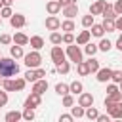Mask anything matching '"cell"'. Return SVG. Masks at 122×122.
Returning a JSON list of instances; mask_svg holds the SVG:
<instances>
[{
  "label": "cell",
  "instance_id": "1",
  "mask_svg": "<svg viewBox=\"0 0 122 122\" xmlns=\"http://www.w3.org/2000/svg\"><path fill=\"white\" fill-rule=\"evenodd\" d=\"M19 72V65L11 57H0V76L2 78H11Z\"/></svg>",
  "mask_w": 122,
  "mask_h": 122
},
{
  "label": "cell",
  "instance_id": "2",
  "mask_svg": "<svg viewBox=\"0 0 122 122\" xmlns=\"http://www.w3.org/2000/svg\"><path fill=\"white\" fill-rule=\"evenodd\" d=\"M105 109L111 118H122V101H109L105 99Z\"/></svg>",
  "mask_w": 122,
  "mask_h": 122
},
{
  "label": "cell",
  "instance_id": "3",
  "mask_svg": "<svg viewBox=\"0 0 122 122\" xmlns=\"http://www.w3.org/2000/svg\"><path fill=\"white\" fill-rule=\"evenodd\" d=\"M40 63H42V57H40L38 51H30V53L25 55V65H27L29 69H38Z\"/></svg>",
  "mask_w": 122,
  "mask_h": 122
},
{
  "label": "cell",
  "instance_id": "4",
  "mask_svg": "<svg viewBox=\"0 0 122 122\" xmlns=\"http://www.w3.org/2000/svg\"><path fill=\"white\" fill-rule=\"evenodd\" d=\"M67 55H69V59L74 61V63H80V61H82V51H80V48H78L74 42L67 48Z\"/></svg>",
  "mask_w": 122,
  "mask_h": 122
},
{
  "label": "cell",
  "instance_id": "5",
  "mask_svg": "<svg viewBox=\"0 0 122 122\" xmlns=\"http://www.w3.org/2000/svg\"><path fill=\"white\" fill-rule=\"evenodd\" d=\"M105 99H109V101H120L122 99V92L114 86V84H111L109 88H107V97Z\"/></svg>",
  "mask_w": 122,
  "mask_h": 122
},
{
  "label": "cell",
  "instance_id": "6",
  "mask_svg": "<svg viewBox=\"0 0 122 122\" xmlns=\"http://www.w3.org/2000/svg\"><path fill=\"white\" fill-rule=\"evenodd\" d=\"M51 61H53L55 65H59V63L65 61V51H63L59 46H53V48H51Z\"/></svg>",
  "mask_w": 122,
  "mask_h": 122
},
{
  "label": "cell",
  "instance_id": "7",
  "mask_svg": "<svg viewBox=\"0 0 122 122\" xmlns=\"http://www.w3.org/2000/svg\"><path fill=\"white\" fill-rule=\"evenodd\" d=\"M10 23H11L13 29H21V27H25L27 19H25V15H21V13H13V15L10 17Z\"/></svg>",
  "mask_w": 122,
  "mask_h": 122
},
{
  "label": "cell",
  "instance_id": "8",
  "mask_svg": "<svg viewBox=\"0 0 122 122\" xmlns=\"http://www.w3.org/2000/svg\"><path fill=\"white\" fill-rule=\"evenodd\" d=\"M111 78H112V69L105 67V69H99V71H97V80H99V82H107V80H111Z\"/></svg>",
  "mask_w": 122,
  "mask_h": 122
},
{
  "label": "cell",
  "instance_id": "9",
  "mask_svg": "<svg viewBox=\"0 0 122 122\" xmlns=\"http://www.w3.org/2000/svg\"><path fill=\"white\" fill-rule=\"evenodd\" d=\"M40 105V93H36V92H30V95L27 97V101H25V107H38Z\"/></svg>",
  "mask_w": 122,
  "mask_h": 122
},
{
  "label": "cell",
  "instance_id": "10",
  "mask_svg": "<svg viewBox=\"0 0 122 122\" xmlns=\"http://www.w3.org/2000/svg\"><path fill=\"white\" fill-rule=\"evenodd\" d=\"M78 105H82L84 109H86V107H92V105H93V95H92V93H84V92H82V93H80V97H78Z\"/></svg>",
  "mask_w": 122,
  "mask_h": 122
},
{
  "label": "cell",
  "instance_id": "11",
  "mask_svg": "<svg viewBox=\"0 0 122 122\" xmlns=\"http://www.w3.org/2000/svg\"><path fill=\"white\" fill-rule=\"evenodd\" d=\"M105 6H107L105 0H97L95 4L90 6V13H92V15H99V13H103V8H105Z\"/></svg>",
  "mask_w": 122,
  "mask_h": 122
},
{
  "label": "cell",
  "instance_id": "12",
  "mask_svg": "<svg viewBox=\"0 0 122 122\" xmlns=\"http://www.w3.org/2000/svg\"><path fill=\"white\" fill-rule=\"evenodd\" d=\"M76 13H78V6H76V4H69V6L63 8V15H65L67 19H72Z\"/></svg>",
  "mask_w": 122,
  "mask_h": 122
},
{
  "label": "cell",
  "instance_id": "13",
  "mask_svg": "<svg viewBox=\"0 0 122 122\" xmlns=\"http://www.w3.org/2000/svg\"><path fill=\"white\" fill-rule=\"evenodd\" d=\"M46 27H48L50 30H57V29H61V21H59L55 15H50V17L46 19Z\"/></svg>",
  "mask_w": 122,
  "mask_h": 122
},
{
  "label": "cell",
  "instance_id": "14",
  "mask_svg": "<svg viewBox=\"0 0 122 122\" xmlns=\"http://www.w3.org/2000/svg\"><path fill=\"white\" fill-rule=\"evenodd\" d=\"M46 90H48V82L42 80V78H38V80L34 82V86H32V92H36V93H40V95H42Z\"/></svg>",
  "mask_w": 122,
  "mask_h": 122
},
{
  "label": "cell",
  "instance_id": "15",
  "mask_svg": "<svg viewBox=\"0 0 122 122\" xmlns=\"http://www.w3.org/2000/svg\"><path fill=\"white\" fill-rule=\"evenodd\" d=\"M46 10H48V13H50V15H55V13L61 10L59 0H50V2H48V6H46Z\"/></svg>",
  "mask_w": 122,
  "mask_h": 122
},
{
  "label": "cell",
  "instance_id": "16",
  "mask_svg": "<svg viewBox=\"0 0 122 122\" xmlns=\"http://www.w3.org/2000/svg\"><path fill=\"white\" fill-rule=\"evenodd\" d=\"M90 36H92V30H82L76 36V44H88L90 42Z\"/></svg>",
  "mask_w": 122,
  "mask_h": 122
},
{
  "label": "cell",
  "instance_id": "17",
  "mask_svg": "<svg viewBox=\"0 0 122 122\" xmlns=\"http://www.w3.org/2000/svg\"><path fill=\"white\" fill-rule=\"evenodd\" d=\"M101 15H103V17H107V19H114V17H116L114 6H109V4H107V6L103 8V13H101Z\"/></svg>",
  "mask_w": 122,
  "mask_h": 122
},
{
  "label": "cell",
  "instance_id": "18",
  "mask_svg": "<svg viewBox=\"0 0 122 122\" xmlns=\"http://www.w3.org/2000/svg\"><path fill=\"white\" fill-rule=\"evenodd\" d=\"M76 71H78V74H80V76H86V74H90V67H88V63H86V61H80V63H76Z\"/></svg>",
  "mask_w": 122,
  "mask_h": 122
},
{
  "label": "cell",
  "instance_id": "19",
  "mask_svg": "<svg viewBox=\"0 0 122 122\" xmlns=\"http://www.w3.org/2000/svg\"><path fill=\"white\" fill-rule=\"evenodd\" d=\"M13 42H15V44H19V46H25V44H29V36H25L23 32H15Z\"/></svg>",
  "mask_w": 122,
  "mask_h": 122
},
{
  "label": "cell",
  "instance_id": "20",
  "mask_svg": "<svg viewBox=\"0 0 122 122\" xmlns=\"http://www.w3.org/2000/svg\"><path fill=\"white\" fill-rule=\"evenodd\" d=\"M29 42H30V46H32L34 50H40V48L44 46V38H42V36H32V38H29Z\"/></svg>",
  "mask_w": 122,
  "mask_h": 122
},
{
  "label": "cell",
  "instance_id": "21",
  "mask_svg": "<svg viewBox=\"0 0 122 122\" xmlns=\"http://www.w3.org/2000/svg\"><path fill=\"white\" fill-rule=\"evenodd\" d=\"M10 53H11V57H15V59H19V57H25V55H23V48H21L19 44L11 46V48H10Z\"/></svg>",
  "mask_w": 122,
  "mask_h": 122
},
{
  "label": "cell",
  "instance_id": "22",
  "mask_svg": "<svg viewBox=\"0 0 122 122\" xmlns=\"http://www.w3.org/2000/svg\"><path fill=\"white\" fill-rule=\"evenodd\" d=\"M82 88H84V86H82V82L74 80V82H72V84L69 86V92H71V93H74V95H76V93L80 95V93H82Z\"/></svg>",
  "mask_w": 122,
  "mask_h": 122
},
{
  "label": "cell",
  "instance_id": "23",
  "mask_svg": "<svg viewBox=\"0 0 122 122\" xmlns=\"http://www.w3.org/2000/svg\"><path fill=\"white\" fill-rule=\"evenodd\" d=\"M21 118H23V114L17 112V111H10V112L6 114V120H8V122H17V120H21Z\"/></svg>",
  "mask_w": 122,
  "mask_h": 122
},
{
  "label": "cell",
  "instance_id": "24",
  "mask_svg": "<svg viewBox=\"0 0 122 122\" xmlns=\"http://www.w3.org/2000/svg\"><path fill=\"white\" fill-rule=\"evenodd\" d=\"M103 29H105L107 32L116 30V27H114V19H107V17H105V21H103Z\"/></svg>",
  "mask_w": 122,
  "mask_h": 122
},
{
  "label": "cell",
  "instance_id": "25",
  "mask_svg": "<svg viewBox=\"0 0 122 122\" xmlns=\"http://www.w3.org/2000/svg\"><path fill=\"white\" fill-rule=\"evenodd\" d=\"M2 86H4V90L13 92V90H15V80H11V78H4V80H2Z\"/></svg>",
  "mask_w": 122,
  "mask_h": 122
},
{
  "label": "cell",
  "instance_id": "26",
  "mask_svg": "<svg viewBox=\"0 0 122 122\" xmlns=\"http://www.w3.org/2000/svg\"><path fill=\"white\" fill-rule=\"evenodd\" d=\"M86 116H88L90 120H97L99 112H97V109H95V107H86Z\"/></svg>",
  "mask_w": 122,
  "mask_h": 122
},
{
  "label": "cell",
  "instance_id": "27",
  "mask_svg": "<svg viewBox=\"0 0 122 122\" xmlns=\"http://www.w3.org/2000/svg\"><path fill=\"white\" fill-rule=\"evenodd\" d=\"M61 29H63L65 32H72L76 27H74V23H72L71 19H67V21H63V23H61Z\"/></svg>",
  "mask_w": 122,
  "mask_h": 122
},
{
  "label": "cell",
  "instance_id": "28",
  "mask_svg": "<svg viewBox=\"0 0 122 122\" xmlns=\"http://www.w3.org/2000/svg\"><path fill=\"white\" fill-rule=\"evenodd\" d=\"M25 80H27V82H36V80H38L36 71H34V69H29V71L25 72Z\"/></svg>",
  "mask_w": 122,
  "mask_h": 122
},
{
  "label": "cell",
  "instance_id": "29",
  "mask_svg": "<svg viewBox=\"0 0 122 122\" xmlns=\"http://www.w3.org/2000/svg\"><path fill=\"white\" fill-rule=\"evenodd\" d=\"M69 71H71V65H69L67 61H63V63L57 65V72H59V74H67Z\"/></svg>",
  "mask_w": 122,
  "mask_h": 122
},
{
  "label": "cell",
  "instance_id": "30",
  "mask_svg": "<svg viewBox=\"0 0 122 122\" xmlns=\"http://www.w3.org/2000/svg\"><path fill=\"white\" fill-rule=\"evenodd\" d=\"M84 114H86V111H84V107H82V105L72 107V116H74V118H82Z\"/></svg>",
  "mask_w": 122,
  "mask_h": 122
},
{
  "label": "cell",
  "instance_id": "31",
  "mask_svg": "<svg viewBox=\"0 0 122 122\" xmlns=\"http://www.w3.org/2000/svg\"><path fill=\"white\" fill-rule=\"evenodd\" d=\"M103 32H105L103 25H92V34L93 36H103Z\"/></svg>",
  "mask_w": 122,
  "mask_h": 122
},
{
  "label": "cell",
  "instance_id": "32",
  "mask_svg": "<svg viewBox=\"0 0 122 122\" xmlns=\"http://www.w3.org/2000/svg\"><path fill=\"white\" fill-rule=\"evenodd\" d=\"M97 48H99V50H101V51H109V50H111V48H112V44H111V42H109V40H107V38H103V40H101V42H99V46H97Z\"/></svg>",
  "mask_w": 122,
  "mask_h": 122
},
{
  "label": "cell",
  "instance_id": "33",
  "mask_svg": "<svg viewBox=\"0 0 122 122\" xmlns=\"http://www.w3.org/2000/svg\"><path fill=\"white\" fill-rule=\"evenodd\" d=\"M88 63V67H90V72H97L99 71V61L97 59H90V61H86Z\"/></svg>",
  "mask_w": 122,
  "mask_h": 122
},
{
  "label": "cell",
  "instance_id": "34",
  "mask_svg": "<svg viewBox=\"0 0 122 122\" xmlns=\"http://www.w3.org/2000/svg\"><path fill=\"white\" fill-rule=\"evenodd\" d=\"M55 92H57L59 95H67V93H69V86H67V84H57V86H55Z\"/></svg>",
  "mask_w": 122,
  "mask_h": 122
},
{
  "label": "cell",
  "instance_id": "35",
  "mask_svg": "<svg viewBox=\"0 0 122 122\" xmlns=\"http://www.w3.org/2000/svg\"><path fill=\"white\" fill-rule=\"evenodd\" d=\"M23 118H25V120H32V118H34V111H32V107H25V111H23Z\"/></svg>",
  "mask_w": 122,
  "mask_h": 122
},
{
  "label": "cell",
  "instance_id": "36",
  "mask_svg": "<svg viewBox=\"0 0 122 122\" xmlns=\"http://www.w3.org/2000/svg\"><path fill=\"white\" fill-rule=\"evenodd\" d=\"M82 25H84L86 29L92 27V25H93V15H92V13H90V15H84V17H82Z\"/></svg>",
  "mask_w": 122,
  "mask_h": 122
},
{
  "label": "cell",
  "instance_id": "37",
  "mask_svg": "<svg viewBox=\"0 0 122 122\" xmlns=\"http://www.w3.org/2000/svg\"><path fill=\"white\" fill-rule=\"evenodd\" d=\"M50 40H51V44H61V42H63V36H61L59 32H51Z\"/></svg>",
  "mask_w": 122,
  "mask_h": 122
},
{
  "label": "cell",
  "instance_id": "38",
  "mask_svg": "<svg viewBox=\"0 0 122 122\" xmlns=\"http://www.w3.org/2000/svg\"><path fill=\"white\" fill-rule=\"evenodd\" d=\"M97 50H99V48H97L95 44H86V53H88V55H93Z\"/></svg>",
  "mask_w": 122,
  "mask_h": 122
},
{
  "label": "cell",
  "instance_id": "39",
  "mask_svg": "<svg viewBox=\"0 0 122 122\" xmlns=\"http://www.w3.org/2000/svg\"><path fill=\"white\" fill-rule=\"evenodd\" d=\"M72 103H74V99H72V95H63V105L65 107H72Z\"/></svg>",
  "mask_w": 122,
  "mask_h": 122
},
{
  "label": "cell",
  "instance_id": "40",
  "mask_svg": "<svg viewBox=\"0 0 122 122\" xmlns=\"http://www.w3.org/2000/svg\"><path fill=\"white\" fill-rule=\"evenodd\" d=\"M0 15H2V17H11L13 13H11L10 6H2V11H0Z\"/></svg>",
  "mask_w": 122,
  "mask_h": 122
},
{
  "label": "cell",
  "instance_id": "41",
  "mask_svg": "<svg viewBox=\"0 0 122 122\" xmlns=\"http://www.w3.org/2000/svg\"><path fill=\"white\" fill-rule=\"evenodd\" d=\"M63 42H65V44H72V42H74V36H72V32H67V34H63Z\"/></svg>",
  "mask_w": 122,
  "mask_h": 122
},
{
  "label": "cell",
  "instance_id": "42",
  "mask_svg": "<svg viewBox=\"0 0 122 122\" xmlns=\"http://www.w3.org/2000/svg\"><path fill=\"white\" fill-rule=\"evenodd\" d=\"M25 78H15V90H23L25 88Z\"/></svg>",
  "mask_w": 122,
  "mask_h": 122
},
{
  "label": "cell",
  "instance_id": "43",
  "mask_svg": "<svg viewBox=\"0 0 122 122\" xmlns=\"http://www.w3.org/2000/svg\"><path fill=\"white\" fill-rule=\"evenodd\" d=\"M112 80L120 84L122 82V71H112Z\"/></svg>",
  "mask_w": 122,
  "mask_h": 122
},
{
  "label": "cell",
  "instance_id": "44",
  "mask_svg": "<svg viewBox=\"0 0 122 122\" xmlns=\"http://www.w3.org/2000/svg\"><path fill=\"white\" fill-rule=\"evenodd\" d=\"M114 11H116V15H122V0H116V4H114Z\"/></svg>",
  "mask_w": 122,
  "mask_h": 122
},
{
  "label": "cell",
  "instance_id": "45",
  "mask_svg": "<svg viewBox=\"0 0 122 122\" xmlns=\"http://www.w3.org/2000/svg\"><path fill=\"white\" fill-rule=\"evenodd\" d=\"M8 103V93L6 92H0V107H4Z\"/></svg>",
  "mask_w": 122,
  "mask_h": 122
},
{
  "label": "cell",
  "instance_id": "46",
  "mask_svg": "<svg viewBox=\"0 0 122 122\" xmlns=\"http://www.w3.org/2000/svg\"><path fill=\"white\" fill-rule=\"evenodd\" d=\"M0 42H2V44H10V42H11V36H10V34H2V36H0Z\"/></svg>",
  "mask_w": 122,
  "mask_h": 122
},
{
  "label": "cell",
  "instance_id": "47",
  "mask_svg": "<svg viewBox=\"0 0 122 122\" xmlns=\"http://www.w3.org/2000/svg\"><path fill=\"white\" fill-rule=\"evenodd\" d=\"M111 120V114H99L97 116V122H109Z\"/></svg>",
  "mask_w": 122,
  "mask_h": 122
},
{
  "label": "cell",
  "instance_id": "48",
  "mask_svg": "<svg viewBox=\"0 0 122 122\" xmlns=\"http://www.w3.org/2000/svg\"><path fill=\"white\" fill-rule=\"evenodd\" d=\"M59 4H61V8H65L69 4H76V0H59Z\"/></svg>",
  "mask_w": 122,
  "mask_h": 122
},
{
  "label": "cell",
  "instance_id": "49",
  "mask_svg": "<svg viewBox=\"0 0 122 122\" xmlns=\"http://www.w3.org/2000/svg\"><path fill=\"white\" fill-rule=\"evenodd\" d=\"M72 118H74L72 114H61V120H63V122H71Z\"/></svg>",
  "mask_w": 122,
  "mask_h": 122
},
{
  "label": "cell",
  "instance_id": "50",
  "mask_svg": "<svg viewBox=\"0 0 122 122\" xmlns=\"http://www.w3.org/2000/svg\"><path fill=\"white\" fill-rule=\"evenodd\" d=\"M114 27H116V30H122V17H118L114 21Z\"/></svg>",
  "mask_w": 122,
  "mask_h": 122
},
{
  "label": "cell",
  "instance_id": "51",
  "mask_svg": "<svg viewBox=\"0 0 122 122\" xmlns=\"http://www.w3.org/2000/svg\"><path fill=\"white\" fill-rule=\"evenodd\" d=\"M36 76H38V78H42V76H46V71L38 67V69H36Z\"/></svg>",
  "mask_w": 122,
  "mask_h": 122
},
{
  "label": "cell",
  "instance_id": "52",
  "mask_svg": "<svg viewBox=\"0 0 122 122\" xmlns=\"http://www.w3.org/2000/svg\"><path fill=\"white\" fill-rule=\"evenodd\" d=\"M116 48H118V50H120V51H122V36H120V38H118V40H116Z\"/></svg>",
  "mask_w": 122,
  "mask_h": 122
},
{
  "label": "cell",
  "instance_id": "53",
  "mask_svg": "<svg viewBox=\"0 0 122 122\" xmlns=\"http://www.w3.org/2000/svg\"><path fill=\"white\" fill-rule=\"evenodd\" d=\"M11 2H13V0H2V4H4V6H11Z\"/></svg>",
  "mask_w": 122,
  "mask_h": 122
},
{
  "label": "cell",
  "instance_id": "54",
  "mask_svg": "<svg viewBox=\"0 0 122 122\" xmlns=\"http://www.w3.org/2000/svg\"><path fill=\"white\" fill-rule=\"evenodd\" d=\"M2 6H4V4H2V0H0V8H2Z\"/></svg>",
  "mask_w": 122,
  "mask_h": 122
},
{
  "label": "cell",
  "instance_id": "55",
  "mask_svg": "<svg viewBox=\"0 0 122 122\" xmlns=\"http://www.w3.org/2000/svg\"><path fill=\"white\" fill-rule=\"evenodd\" d=\"M120 92H122V82H120Z\"/></svg>",
  "mask_w": 122,
  "mask_h": 122
},
{
  "label": "cell",
  "instance_id": "56",
  "mask_svg": "<svg viewBox=\"0 0 122 122\" xmlns=\"http://www.w3.org/2000/svg\"><path fill=\"white\" fill-rule=\"evenodd\" d=\"M0 23H2V15H0Z\"/></svg>",
  "mask_w": 122,
  "mask_h": 122
},
{
  "label": "cell",
  "instance_id": "57",
  "mask_svg": "<svg viewBox=\"0 0 122 122\" xmlns=\"http://www.w3.org/2000/svg\"><path fill=\"white\" fill-rule=\"evenodd\" d=\"M0 84H2V82H0Z\"/></svg>",
  "mask_w": 122,
  "mask_h": 122
}]
</instances>
